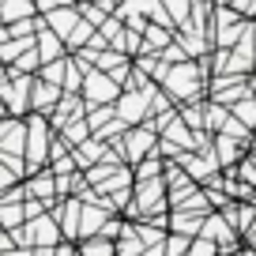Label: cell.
Here are the masks:
<instances>
[{"label":"cell","mask_w":256,"mask_h":256,"mask_svg":"<svg viewBox=\"0 0 256 256\" xmlns=\"http://www.w3.org/2000/svg\"><path fill=\"white\" fill-rule=\"evenodd\" d=\"M204 64H192V60H181V64H170L166 76H162V83H166V90L174 98H200V87H204Z\"/></svg>","instance_id":"6da1fadb"},{"label":"cell","mask_w":256,"mask_h":256,"mask_svg":"<svg viewBox=\"0 0 256 256\" xmlns=\"http://www.w3.org/2000/svg\"><path fill=\"white\" fill-rule=\"evenodd\" d=\"M170 226H174V234L196 238V234H200V226H204V215H200V211H184V208H177L174 215H170Z\"/></svg>","instance_id":"7a4b0ae2"},{"label":"cell","mask_w":256,"mask_h":256,"mask_svg":"<svg viewBox=\"0 0 256 256\" xmlns=\"http://www.w3.org/2000/svg\"><path fill=\"white\" fill-rule=\"evenodd\" d=\"M215 162L218 166H238L245 154H241V140H230V136H215Z\"/></svg>","instance_id":"3957f363"},{"label":"cell","mask_w":256,"mask_h":256,"mask_svg":"<svg viewBox=\"0 0 256 256\" xmlns=\"http://www.w3.org/2000/svg\"><path fill=\"white\" fill-rule=\"evenodd\" d=\"M151 147H154V132H151V128H144V132H140V128H136V132H128V158H144Z\"/></svg>","instance_id":"277c9868"},{"label":"cell","mask_w":256,"mask_h":256,"mask_svg":"<svg viewBox=\"0 0 256 256\" xmlns=\"http://www.w3.org/2000/svg\"><path fill=\"white\" fill-rule=\"evenodd\" d=\"M230 117L241 120V124L252 132V128H256V94H248V98H241V102H234V106H230Z\"/></svg>","instance_id":"5b68a950"},{"label":"cell","mask_w":256,"mask_h":256,"mask_svg":"<svg viewBox=\"0 0 256 256\" xmlns=\"http://www.w3.org/2000/svg\"><path fill=\"white\" fill-rule=\"evenodd\" d=\"M151 94H154V90H147V94H124V98H120V117H124V120H140Z\"/></svg>","instance_id":"8992f818"},{"label":"cell","mask_w":256,"mask_h":256,"mask_svg":"<svg viewBox=\"0 0 256 256\" xmlns=\"http://www.w3.org/2000/svg\"><path fill=\"white\" fill-rule=\"evenodd\" d=\"M90 98H94V102H113V98H117V83L113 80H106V76H90Z\"/></svg>","instance_id":"52a82bcc"},{"label":"cell","mask_w":256,"mask_h":256,"mask_svg":"<svg viewBox=\"0 0 256 256\" xmlns=\"http://www.w3.org/2000/svg\"><path fill=\"white\" fill-rule=\"evenodd\" d=\"M162 12L170 16V23L184 26V23H188V16H192V0H162Z\"/></svg>","instance_id":"ba28073f"},{"label":"cell","mask_w":256,"mask_h":256,"mask_svg":"<svg viewBox=\"0 0 256 256\" xmlns=\"http://www.w3.org/2000/svg\"><path fill=\"white\" fill-rule=\"evenodd\" d=\"M144 38H147V46H151V49H166L174 34H170L166 26H147V30H144Z\"/></svg>","instance_id":"9c48e42d"},{"label":"cell","mask_w":256,"mask_h":256,"mask_svg":"<svg viewBox=\"0 0 256 256\" xmlns=\"http://www.w3.org/2000/svg\"><path fill=\"white\" fill-rule=\"evenodd\" d=\"M184 256H218V248H215V241H208V238H192Z\"/></svg>","instance_id":"30bf717a"},{"label":"cell","mask_w":256,"mask_h":256,"mask_svg":"<svg viewBox=\"0 0 256 256\" xmlns=\"http://www.w3.org/2000/svg\"><path fill=\"white\" fill-rule=\"evenodd\" d=\"M4 16H30V0H4Z\"/></svg>","instance_id":"8fae6325"},{"label":"cell","mask_w":256,"mask_h":256,"mask_svg":"<svg viewBox=\"0 0 256 256\" xmlns=\"http://www.w3.org/2000/svg\"><path fill=\"white\" fill-rule=\"evenodd\" d=\"M230 4H234V12H238V16L256 19V0H230Z\"/></svg>","instance_id":"7c38bea8"},{"label":"cell","mask_w":256,"mask_h":256,"mask_svg":"<svg viewBox=\"0 0 256 256\" xmlns=\"http://www.w3.org/2000/svg\"><path fill=\"white\" fill-rule=\"evenodd\" d=\"M154 174H158V162H154V158H151V162H144V166H140V181H151Z\"/></svg>","instance_id":"4fadbf2b"},{"label":"cell","mask_w":256,"mask_h":256,"mask_svg":"<svg viewBox=\"0 0 256 256\" xmlns=\"http://www.w3.org/2000/svg\"><path fill=\"white\" fill-rule=\"evenodd\" d=\"M42 49H46V56H53V53H56V42L46 34V38H42Z\"/></svg>","instance_id":"5bb4252c"},{"label":"cell","mask_w":256,"mask_h":256,"mask_svg":"<svg viewBox=\"0 0 256 256\" xmlns=\"http://www.w3.org/2000/svg\"><path fill=\"white\" fill-rule=\"evenodd\" d=\"M53 23L60 26V30H68V26H72V16H53Z\"/></svg>","instance_id":"9a60e30c"},{"label":"cell","mask_w":256,"mask_h":256,"mask_svg":"<svg viewBox=\"0 0 256 256\" xmlns=\"http://www.w3.org/2000/svg\"><path fill=\"white\" fill-rule=\"evenodd\" d=\"M60 4H64V0H56V4H53V8H60ZM42 8H49V0H42Z\"/></svg>","instance_id":"2e32d148"},{"label":"cell","mask_w":256,"mask_h":256,"mask_svg":"<svg viewBox=\"0 0 256 256\" xmlns=\"http://www.w3.org/2000/svg\"><path fill=\"white\" fill-rule=\"evenodd\" d=\"M252 140H256V128H252Z\"/></svg>","instance_id":"e0dca14e"},{"label":"cell","mask_w":256,"mask_h":256,"mask_svg":"<svg viewBox=\"0 0 256 256\" xmlns=\"http://www.w3.org/2000/svg\"><path fill=\"white\" fill-rule=\"evenodd\" d=\"M234 256H245V252H234Z\"/></svg>","instance_id":"ac0fdd59"}]
</instances>
